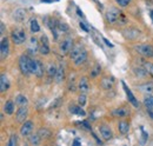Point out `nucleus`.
<instances>
[{"label":"nucleus","instance_id":"f257e3e1","mask_svg":"<svg viewBox=\"0 0 153 146\" xmlns=\"http://www.w3.org/2000/svg\"><path fill=\"white\" fill-rule=\"evenodd\" d=\"M134 50L137 51V53L145 58H153V46L150 44H140V45H135Z\"/></svg>","mask_w":153,"mask_h":146},{"label":"nucleus","instance_id":"f03ea898","mask_svg":"<svg viewBox=\"0 0 153 146\" xmlns=\"http://www.w3.org/2000/svg\"><path fill=\"white\" fill-rule=\"evenodd\" d=\"M19 69L25 75L31 74V59L28 58V55L22 54L19 57Z\"/></svg>","mask_w":153,"mask_h":146},{"label":"nucleus","instance_id":"7ed1b4c3","mask_svg":"<svg viewBox=\"0 0 153 146\" xmlns=\"http://www.w3.org/2000/svg\"><path fill=\"white\" fill-rule=\"evenodd\" d=\"M44 71H45V66L40 60L31 59V73L32 74H36L38 78H41L44 75Z\"/></svg>","mask_w":153,"mask_h":146},{"label":"nucleus","instance_id":"20e7f679","mask_svg":"<svg viewBox=\"0 0 153 146\" xmlns=\"http://www.w3.org/2000/svg\"><path fill=\"white\" fill-rule=\"evenodd\" d=\"M11 39L16 45H21L26 40V32L21 28H16L11 33Z\"/></svg>","mask_w":153,"mask_h":146},{"label":"nucleus","instance_id":"39448f33","mask_svg":"<svg viewBox=\"0 0 153 146\" xmlns=\"http://www.w3.org/2000/svg\"><path fill=\"white\" fill-rule=\"evenodd\" d=\"M73 48V39L72 38H66V39H64L61 42H60V45H59V51H60V53L61 54H70V52H71V50Z\"/></svg>","mask_w":153,"mask_h":146},{"label":"nucleus","instance_id":"423d86ee","mask_svg":"<svg viewBox=\"0 0 153 146\" xmlns=\"http://www.w3.org/2000/svg\"><path fill=\"white\" fill-rule=\"evenodd\" d=\"M120 17V12L118 8L115 7H110L107 11H106V20L110 22V24H115Z\"/></svg>","mask_w":153,"mask_h":146},{"label":"nucleus","instance_id":"0eeeda50","mask_svg":"<svg viewBox=\"0 0 153 146\" xmlns=\"http://www.w3.org/2000/svg\"><path fill=\"white\" fill-rule=\"evenodd\" d=\"M33 127H34V125H33V123L30 121V120L22 123V126L20 127V134H21L22 137H28V136L32 133Z\"/></svg>","mask_w":153,"mask_h":146},{"label":"nucleus","instance_id":"6e6552de","mask_svg":"<svg viewBox=\"0 0 153 146\" xmlns=\"http://www.w3.org/2000/svg\"><path fill=\"white\" fill-rule=\"evenodd\" d=\"M123 34L128 40H134V39H137L138 36H140V31L134 28V27H128V28L123 31Z\"/></svg>","mask_w":153,"mask_h":146},{"label":"nucleus","instance_id":"1a4fd4ad","mask_svg":"<svg viewBox=\"0 0 153 146\" xmlns=\"http://www.w3.org/2000/svg\"><path fill=\"white\" fill-rule=\"evenodd\" d=\"M121 85H123V87H124V90H125V93H126V95H127V98H128V101L133 105L134 107H138V106H139V103H138V100L135 99V97H134V94L132 93V91L127 87V85L125 84V81H121Z\"/></svg>","mask_w":153,"mask_h":146},{"label":"nucleus","instance_id":"9d476101","mask_svg":"<svg viewBox=\"0 0 153 146\" xmlns=\"http://www.w3.org/2000/svg\"><path fill=\"white\" fill-rule=\"evenodd\" d=\"M28 114L27 106H20V109L17 111V121L18 123H25Z\"/></svg>","mask_w":153,"mask_h":146},{"label":"nucleus","instance_id":"9b49d317","mask_svg":"<svg viewBox=\"0 0 153 146\" xmlns=\"http://www.w3.org/2000/svg\"><path fill=\"white\" fill-rule=\"evenodd\" d=\"M78 89L81 93H87L90 91V84H88V80L86 77H82L79 79V83H78Z\"/></svg>","mask_w":153,"mask_h":146},{"label":"nucleus","instance_id":"f8f14e48","mask_svg":"<svg viewBox=\"0 0 153 146\" xmlns=\"http://www.w3.org/2000/svg\"><path fill=\"white\" fill-rule=\"evenodd\" d=\"M8 51H10L8 39L7 38H2L1 39V44H0V53H1V58L2 59H5L8 55Z\"/></svg>","mask_w":153,"mask_h":146},{"label":"nucleus","instance_id":"ddd939ff","mask_svg":"<svg viewBox=\"0 0 153 146\" xmlns=\"http://www.w3.org/2000/svg\"><path fill=\"white\" fill-rule=\"evenodd\" d=\"M99 132H100L101 137H102L105 140H110V139L113 137L111 128L108 127V126H106V125H101V126L99 127Z\"/></svg>","mask_w":153,"mask_h":146},{"label":"nucleus","instance_id":"4468645a","mask_svg":"<svg viewBox=\"0 0 153 146\" xmlns=\"http://www.w3.org/2000/svg\"><path fill=\"white\" fill-rule=\"evenodd\" d=\"M39 50V46H38V41L36 38H31L30 40V44H28V47H27V52L30 54H34L37 53V51Z\"/></svg>","mask_w":153,"mask_h":146},{"label":"nucleus","instance_id":"2eb2a0df","mask_svg":"<svg viewBox=\"0 0 153 146\" xmlns=\"http://www.w3.org/2000/svg\"><path fill=\"white\" fill-rule=\"evenodd\" d=\"M54 78H56V83L57 84H60V83H62L65 80V69H64L62 65H59Z\"/></svg>","mask_w":153,"mask_h":146},{"label":"nucleus","instance_id":"dca6fc26","mask_svg":"<svg viewBox=\"0 0 153 146\" xmlns=\"http://www.w3.org/2000/svg\"><path fill=\"white\" fill-rule=\"evenodd\" d=\"M10 89V81L7 79V77L5 74H1L0 77V91L2 92H6L7 90Z\"/></svg>","mask_w":153,"mask_h":146},{"label":"nucleus","instance_id":"f3484780","mask_svg":"<svg viewBox=\"0 0 153 146\" xmlns=\"http://www.w3.org/2000/svg\"><path fill=\"white\" fill-rule=\"evenodd\" d=\"M86 60H87V52L84 50L80 54L76 57V59H73V63H74V65H76V66H80V65H82Z\"/></svg>","mask_w":153,"mask_h":146},{"label":"nucleus","instance_id":"a211bd4d","mask_svg":"<svg viewBox=\"0 0 153 146\" xmlns=\"http://www.w3.org/2000/svg\"><path fill=\"white\" fill-rule=\"evenodd\" d=\"M13 18L16 19L17 21H24L25 19H26V11L25 10H22V8H18V10H16L14 11V13H13Z\"/></svg>","mask_w":153,"mask_h":146},{"label":"nucleus","instance_id":"6ab92c4d","mask_svg":"<svg viewBox=\"0 0 153 146\" xmlns=\"http://www.w3.org/2000/svg\"><path fill=\"white\" fill-rule=\"evenodd\" d=\"M118 130H119V132H120L121 134L128 133V131H130V124H128V121H126V120L119 121V124H118Z\"/></svg>","mask_w":153,"mask_h":146},{"label":"nucleus","instance_id":"aec40b11","mask_svg":"<svg viewBox=\"0 0 153 146\" xmlns=\"http://www.w3.org/2000/svg\"><path fill=\"white\" fill-rule=\"evenodd\" d=\"M113 84H114V79L112 77L111 78H104L101 80V87L104 90H111L112 86H113Z\"/></svg>","mask_w":153,"mask_h":146},{"label":"nucleus","instance_id":"412c9836","mask_svg":"<svg viewBox=\"0 0 153 146\" xmlns=\"http://www.w3.org/2000/svg\"><path fill=\"white\" fill-rule=\"evenodd\" d=\"M128 113H130V111H127L125 107H119L113 111V115L118 117V118H124V117L128 115Z\"/></svg>","mask_w":153,"mask_h":146},{"label":"nucleus","instance_id":"4be33fe9","mask_svg":"<svg viewBox=\"0 0 153 146\" xmlns=\"http://www.w3.org/2000/svg\"><path fill=\"white\" fill-rule=\"evenodd\" d=\"M84 51V48L81 47V45H78V46H74L72 50H71V52H70V58L73 60V59H76L78 55L80 54L81 52Z\"/></svg>","mask_w":153,"mask_h":146},{"label":"nucleus","instance_id":"5701e85b","mask_svg":"<svg viewBox=\"0 0 153 146\" xmlns=\"http://www.w3.org/2000/svg\"><path fill=\"white\" fill-rule=\"evenodd\" d=\"M70 112H71V113H73V114H78V115H81V117H85V115H86L85 111L81 109V106H80V105H79V106H74V105H71V106H70Z\"/></svg>","mask_w":153,"mask_h":146},{"label":"nucleus","instance_id":"b1692460","mask_svg":"<svg viewBox=\"0 0 153 146\" xmlns=\"http://www.w3.org/2000/svg\"><path fill=\"white\" fill-rule=\"evenodd\" d=\"M4 112L6 114H13V112H14V103L11 101V100L6 101V104L4 105Z\"/></svg>","mask_w":153,"mask_h":146},{"label":"nucleus","instance_id":"393cba45","mask_svg":"<svg viewBox=\"0 0 153 146\" xmlns=\"http://www.w3.org/2000/svg\"><path fill=\"white\" fill-rule=\"evenodd\" d=\"M27 103H28V100H27V98L24 94H18L16 97V105H18V106H26Z\"/></svg>","mask_w":153,"mask_h":146},{"label":"nucleus","instance_id":"a878e982","mask_svg":"<svg viewBox=\"0 0 153 146\" xmlns=\"http://www.w3.org/2000/svg\"><path fill=\"white\" fill-rule=\"evenodd\" d=\"M144 105L147 110H153V97L150 94H146L144 97Z\"/></svg>","mask_w":153,"mask_h":146},{"label":"nucleus","instance_id":"bb28decb","mask_svg":"<svg viewBox=\"0 0 153 146\" xmlns=\"http://www.w3.org/2000/svg\"><path fill=\"white\" fill-rule=\"evenodd\" d=\"M138 89H139L140 91L151 93V92H153V84H151V83H149V84H147V83H145V84L139 85V86H138Z\"/></svg>","mask_w":153,"mask_h":146},{"label":"nucleus","instance_id":"cd10ccee","mask_svg":"<svg viewBox=\"0 0 153 146\" xmlns=\"http://www.w3.org/2000/svg\"><path fill=\"white\" fill-rule=\"evenodd\" d=\"M40 142H41V137L39 136L38 133L37 134H32L30 137V144H32V145H39Z\"/></svg>","mask_w":153,"mask_h":146},{"label":"nucleus","instance_id":"c85d7f7f","mask_svg":"<svg viewBox=\"0 0 153 146\" xmlns=\"http://www.w3.org/2000/svg\"><path fill=\"white\" fill-rule=\"evenodd\" d=\"M57 70L58 67H56L53 64H50V66H48V70H47V74H48V78H53V77H56V73H57Z\"/></svg>","mask_w":153,"mask_h":146},{"label":"nucleus","instance_id":"c756f323","mask_svg":"<svg viewBox=\"0 0 153 146\" xmlns=\"http://www.w3.org/2000/svg\"><path fill=\"white\" fill-rule=\"evenodd\" d=\"M39 52L40 54L42 55H47L50 53V45H45V44H41L39 46Z\"/></svg>","mask_w":153,"mask_h":146},{"label":"nucleus","instance_id":"7c9ffc66","mask_svg":"<svg viewBox=\"0 0 153 146\" xmlns=\"http://www.w3.org/2000/svg\"><path fill=\"white\" fill-rule=\"evenodd\" d=\"M38 134L41 137V139H44V138H50L51 137V132L48 131V130H46V128H41V130H39L38 131Z\"/></svg>","mask_w":153,"mask_h":146},{"label":"nucleus","instance_id":"2f4dec72","mask_svg":"<svg viewBox=\"0 0 153 146\" xmlns=\"http://www.w3.org/2000/svg\"><path fill=\"white\" fill-rule=\"evenodd\" d=\"M31 31H32L33 33H37V32L40 31V26H39L37 20H32V21H31Z\"/></svg>","mask_w":153,"mask_h":146},{"label":"nucleus","instance_id":"473e14b6","mask_svg":"<svg viewBox=\"0 0 153 146\" xmlns=\"http://www.w3.org/2000/svg\"><path fill=\"white\" fill-rule=\"evenodd\" d=\"M58 28H59V31H62V32H67L70 30L68 25L65 24V22H62V21H59L58 22Z\"/></svg>","mask_w":153,"mask_h":146},{"label":"nucleus","instance_id":"72a5a7b5","mask_svg":"<svg viewBox=\"0 0 153 146\" xmlns=\"http://www.w3.org/2000/svg\"><path fill=\"white\" fill-rule=\"evenodd\" d=\"M78 104L82 107V106H85V104H86V95H85V93H81L79 97H78Z\"/></svg>","mask_w":153,"mask_h":146},{"label":"nucleus","instance_id":"f704fd0d","mask_svg":"<svg viewBox=\"0 0 153 146\" xmlns=\"http://www.w3.org/2000/svg\"><path fill=\"white\" fill-rule=\"evenodd\" d=\"M133 71H134V73H135L137 75H139V77H145V75L149 74L145 69H133Z\"/></svg>","mask_w":153,"mask_h":146},{"label":"nucleus","instance_id":"c9c22d12","mask_svg":"<svg viewBox=\"0 0 153 146\" xmlns=\"http://www.w3.org/2000/svg\"><path fill=\"white\" fill-rule=\"evenodd\" d=\"M17 143H18V137H17V134H12V136H11V138H10V142L7 143V145L8 146H16L17 145Z\"/></svg>","mask_w":153,"mask_h":146},{"label":"nucleus","instance_id":"e433bc0d","mask_svg":"<svg viewBox=\"0 0 153 146\" xmlns=\"http://www.w3.org/2000/svg\"><path fill=\"white\" fill-rule=\"evenodd\" d=\"M144 69L147 71V73H149L150 75L153 77V64H151V63H145V64H144Z\"/></svg>","mask_w":153,"mask_h":146},{"label":"nucleus","instance_id":"4c0bfd02","mask_svg":"<svg viewBox=\"0 0 153 146\" xmlns=\"http://www.w3.org/2000/svg\"><path fill=\"white\" fill-rule=\"evenodd\" d=\"M115 1H117V4H118L120 7H126V6L130 4L131 0H115Z\"/></svg>","mask_w":153,"mask_h":146},{"label":"nucleus","instance_id":"58836bf2","mask_svg":"<svg viewBox=\"0 0 153 146\" xmlns=\"http://www.w3.org/2000/svg\"><path fill=\"white\" fill-rule=\"evenodd\" d=\"M100 70H101L100 65H98V64H97V65H96V69L93 70V72L91 73V75H92V77H97V75H98V74L100 73Z\"/></svg>","mask_w":153,"mask_h":146},{"label":"nucleus","instance_id":"ea45409f","mask_svg":"<svg viewBox=\"0 0 153 146\" xmlns=\"http://www.w3.org/2000/svg\"><path fill=\"white\" fill-rule=\"evenodd\" d=\"M80 27H81V28H82L84 31H86V32H88V28H87V27L85 26V24H84V22H80Z\"/></svg>","mask_w":153,"mask_h":146},{"label":"nucleus","instance_id":"a19ab883","mask_svg":"<svg viewBox=\"0 0 153 146\" xmlns=\"http://www.w3.org/2000/svg\"><path fill=\"white\" fill-rule=\"evenodd\" d=\"M102 40H104V41L106 42V45H107V46H111V47L113 46V45H112V44H111V42H110V41H108V40H107L106 38H102Z\"/></svg>","mask_w":153,"mask_h":146},{"label":"nucleus","instance_id":"79ce46f5","mask_svg":"<svg viewBox=\"0 0 153 146\" xmlns=\"http://www.w3.org/2000/svg\"><path fill=\"white\" fill-rule=\"evenodd\" d=\"M5 33V25H4V22H1V34H4Z\"/></svg>","mask_w":153,"mask_h":146},{"label":"nucleus","instance_id":"37998d69","mask_svg":"<svg viewBox=\"0 0 153 146\" xmlns=\"http://www.w3.org/2000/svg\"><path fill=\"white\" fill-rule=\"evenodd\" d=\"M147 113H149V115L153 119V110H147Z\"/></svg>","mask_w":153,"mask_h":146},{"label":"nucleus","instance_id":"c03bdc74","mask_svg":"<svg viewBox=\"0 0 153 146\" xmlns=\"http://www.w3.org/2000/svg\"><path fill=\"white\" fill-rule=\"evenodd\" d=\"M76 13H78L79 17H82V12L80 11V8H76Z\"/></svg>","mask_w":153,"mask_h":146},{"label":"nucleus","instance_id":"a18cd8bd","mask_svg":"<svg viewBox=\"0 0 153 146\" xmlns=\"http://www.w3.org/2000/svg\"><path fill=\"white\" fill-rule=\"evenodd\" d=\"M41 1H42V2H51L52 0H41Z\"/></svg>","mask_w":153,"mask_h":146},{"label":"nucleus","instance_id":"49530a36","mask_svg":"<svg viewBox=\"0 0 153 146\" xmlns=\"http://www.w3.org/2000/svg\"><path fill=\"white\" fill-rule=\"evenodd\" d=\"M151 18H152V20H153V11H151Z\"/></svg>","mask_w":153,"mask_h":146}]
</instances>
